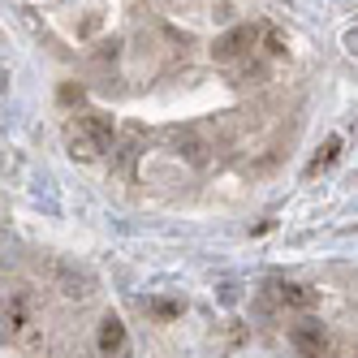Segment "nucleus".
Instances as JSON below:
<instances>
[{"instance_id":"10","label":"nucleus","mask_w":358,"mask_h":358,"mask_svg":"<svg viewBox=\"0 0 358 358\" xmlns=\"http://www.w3.org/2000/svg\"><path fill=\"white\" fill-rule=\"evenodd\" d=\"M345 43H350V52H358V31H350V35H345Z\"/></svg>"},{"instance_id":"6","label":"nucleus","mask_w":358,"mask_h":358,"mask_svg":"<svg viewBox=\"0 0 358 358\" xmlns=\"http://www.w3.org/2000/svg\"><path fill=\"white\" fill-rule=\"evenodd\" d=\"M173 147H177V156H186L190 164H203V160H208V143H203L194 130H182V134L173 138Z\"/></svg>"},{"instance_id":"3","label":"nucleus","mask_w":358,"mask_h":358,"mask_svg":"<svg viewBox=\"0 0 358 358\" xmlns=\"http://www.w3.org/2000/svg\"><path fill=\"white\" fill-rule=\"evenodd\" d=\"M289 345L302 354V358H332V337L320 320H298L289 328Z\"/></svg>"},{"instance_id":"7","label":"nucleus","mask_w":358,"mask_h":358,"mask_svg":"<svg viewBox=\"0 0 358 358\" xmlns=\"http://www.w3.org/2000/svg\"><path fill=\"white\" fill-rule=\"evenodd\" d=\"M276 298L285 306H298V311H306V306H315V294L306 285H276Z\"/></svg>"},{"instance_id":"9","label":"nucleus","mask_w":358,"mask_h":358,"mask_svg":"<svg viewBox=\"0 0 358 358\" xmlns=\"http://www.w3.org/2000/svg\"><path fill=\"white\" fill-rule=\"evenodd\" d=\"M61 280H65V294H69V298H87V294H91V289H87L91 280H87V276H78L73 268H61Z\"/></svg>"},{"instance_id":"1","label":"nucleus","mask_w":358,"mask_h":358,"mask_svg":"<svg viewBox=\"0 0 358 358\" xmlns=\"http://www.w3.org/2000/svg\"><path fill=\"white\" fill-rule=\"evenodd\" d=\"M113 143H117V130L104 113H83L65 125V147L73 160H99Z\"/></svg>"},{"instance_id":"2","label":"nucleus","mask_w":358,"mask_h":358,"mask_svg":"<svg viewBox=\"0 0 358 358\" xmlns=\"http://www.w3.org/2000/svg\"><path fill=\"white\" fill-rule=\"evenodd\" d=\"M259 35H264V27H234L229 35H220V39H216V48H212L216 65H238V61H250V52H255V43H259Z\"/></svg>"},{"instance_id":"4","label":"nucleus","mask_w":358,"mask_h":358,"mask_svg":"<svg viewBox=\"0 0 358 358\" xmlns=\"http://www.w3.org/2000/svg\"><path fill=\"white\" fill-rule=\"evenodd\" d=\"M99 350H104V354H113V358H125V354H130V337H125V324L121 320H104V324H99Z\"/></svg>"},{"instance_id":"5","label":"nucleus","mask_w":358,"mask_h":358,"mask_svg":"<svg viewBox=\"0 0 358 358\" xmlns=\"http://www.w3.org/2000/svg\"><path fill=\"white\" fill-rule=\"evenodd\" d=\"M5 332H9V337H27V332H31V311H27V298H22V294H13L5 302Z\"/></svg>"},{"instance_id":"8","label":"nucleus","mask_w":358,"mask_h":358,"mask_svg":"<svg viewBox=\"0 0 358 358\" xmlns=\"http://www.w3.org/2000/svg\"><path fill=\"white\" fill-rule=\"evenodd\" d=\"M337 151H341V138H328V143H324V151H320V156H315L311 164H306V173H311V177H315V173H324V169H332V164H337Z\"/></svg>"}]
</instances>
